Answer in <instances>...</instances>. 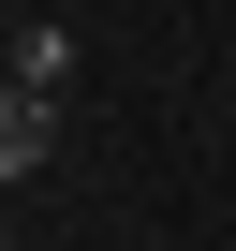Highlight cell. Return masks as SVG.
I'll return each mask as SVG.
<instances>
[{
  "instance_id": "cell-2",
  "label": "cell",
  "mask_w": 236,
  "mask_h": 251,
  "mask_svg": "<svg viewBox=\"0 0 236 251\" xmlns=\"http://www.w3.org/2000/svg\"><path fill=\"white\" fill-rule=\"evenodd\" d=\"M15 89H74V30L30 15V30H15Z\"/></svg>"
},
{
  "instance_id": "cell-1",
  "label": "cell",
  "mask_w": 236,
  "mask_h": 251,
  "mask_svg": "<svg viewBox=\"0 0 236 251\" xmlns=\"http://www.w3.org/2000/svg\"><path fill=\"white\" fill-rule=\"evenodd\" d=\"M45 163H59V89H15V103H0V177L30 192Z\"/></svg>"
}]
</instances>
